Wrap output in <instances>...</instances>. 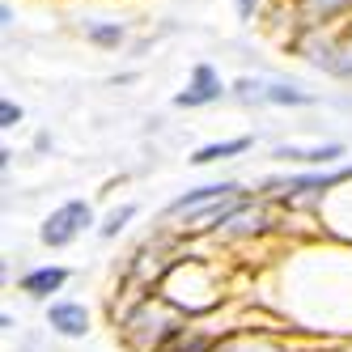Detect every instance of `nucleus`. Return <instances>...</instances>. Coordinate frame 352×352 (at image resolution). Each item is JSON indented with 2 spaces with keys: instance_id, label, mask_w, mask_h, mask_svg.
I'll use <instances>...</instances> for the list:
<instances>
[{
  "instance_id": "obj_1",
  "label": "nucleus",
  "mask_w": 352,
  "mask_h": 352,
  "mask_svg": "<svg viewBox=\"0 0 352 352\" xmlns=\"http://www.w3.org/2000/svg\"><path fill=\"white\" fill-rule=\"evenodd\" d=\"M85 225H94V208L85 204V199H68V204H60L52 217L43 221V230H38V238L47 242V246H68L72 238H77Z\"/></svg>"
},
{
  "instance_id": "obj_2",
  "label": "nucleus",
  "mask_w": 352,
  "mask_h": 352,
  "mask_svg": "<svg viewBox=\"0 0 352 352\" xmlns=\"http://www.w3.org/2000/svg\"><path fill=\"white\" fill-rule=\"evenodd\" d=\"M238 183H208V187H195V191H187V195H179L170 204V217H195L199 208H217V204H230V199H238Z\"/></svg>"
},
{
  "instance_id": "obj_3",
  "label": "nucleus",
  "mask_w": 352,
  "mask_h": 352,
  "mask_svg": "<svg viewBox=\"0 0 352 352\" xmlns=\"http://www.w3.org/2000/svg\"><path fill=\"white\" fill-rule=\"evenodd\" d=\"M217 98H221V77L208 64H199L191 72V85L174 98V107H204V102H217Z\"/></svg>"
},
{
  "instance_id": "obj_4",
  "label": "nucleus",
  "mask_w": 352,
  "mask_h": 352,
  "mask_svg": "<svg viewBox=\"0 0 352 352\" xmlns=\"http://www.w3.org/2000/svg\"><path fill=\"white\" fill-rule=\"evenodd\" d=\"M47 322H52V331H60L68 340H81L89 331V310L77 306V301H56V306L47 310Z\"/></svg>"
},
{
  "instance_id": "obj_5",
  "label": "nucleus",
  "mask_w": 352,
  "mask_h": 352,
  "mask_svg": "<svg viewBox=\"0 0 352 352\" xmlns=\"http://www.w3.org/2000/svg\"><path fill=\"white\" fill-rule=\"evenodd\" d=\"M238 94H246V98H263V102H276V107H306V102H310V94L289 89V85H250V81H242Z\"/></svg>"
},
{
  "instance_id": "obj_6",
  "label": "nucleus",
  "mask_w": 352,
  "mask_h": 352,
  "mask_svg": "<svg viewBox=\"0 0 352 352\" xmlns=\"http://www.w3.org/2000/svg\"><path fill=\"white\" fill-rule=\"evenodd\" d=\"M221 344L208 336V331H199V327H179V331H174L157 352H217Z\"/></svg>"
},
{
  "instance_id": "obj_7",
  "label": "nucleus",
  "mask_w": 352,
  "mask_h": 352,
  "mask_svg": "<svg viewBox=\"0 0 352 352\" xmlns=\"http://www.w3.org/2000/svg\"><path fill=\"white\" fill-rule=\"evenodd\" d=\"M68 280V272L64 267H38V272H26L21 276V293H30V297H52L60 293Z\"/></svg>"
},
{
  "instance_id": "obj_8",
  "label": "nucleus",
  "mask_w": 352,
  "mask_h": 352,
  "mask_svg": "<svg viewBox=\"0 0 352 352\" xmlns=\"http://www.w3.org/2000/svg\"><path fill=\"white\" fill-rule=\"evenodd\" d=\"M276 157H293V162H310V166H327V162H336L344 157V144H322V148H293V144H280L276 148Z\"/></svg>"
},
{
  "instance_id": "obj_9",
  "label": "nucleus",
  "mask_w": 352,
  "mask_h": 352,
  "mask_svg": "<svg viewBox=\"0 0 352 352\" xmlns=\"http://www.w3.org/2000/svg\"><path fill=\"white\" fill-rule=\"evenodd\" d=\"M250 140L238 136V140H221V144H204V148H195V166H208V162H221V157H234V153H246Z\"/></svg>"
},
{
  "instance_id": "obj_10",
  "label": "nucleus",
  "mask_w": 352,
  "mask_h": 352,
  "mask_svg": "<svg viewBox=\"0 0 352 352\" xmlns=\"http://www.w3.org/2000/svg\"><path fill=\"white\" fill-rule=\"evenodd\" d=\"M217 352H285V348L272 344V340H230V344H221Z\"/></svg>"
},
{
  "instance_id": "obj_11",
  "label": "nucleus",
  "mask_w": 352,
  "mask_h": 352,
  "mask_svg": "<svg viewBox=\"0 0 352 352\" xmlns=\"http://www.w3.org/2000/svg\"><path fill=\"white\" fill-rule=\"evenodd\" d=\"M132 217H136V208H132V204H123V208H115V212L107 217V225H102V238H115V234H119V230H123V225H128Z\"/></svg>"
},
{
  "instance_id": "obj_12",
  "label": "nucleus",
  "mask_w": 352,
  "mask_h": 352,
  "mask_svg": "<svg viewBox=\"0 0 352 352\" xmlns=\"http://www.w3.org/2000/svg\"><path fill=\"white\" fill-rule=\"evenodd\" d=\"M89 38L102 43V47H119V43H123V30H119V26H94Z\"/></svg>"
},
{
  "instance_id": "obj_13",
  "label": "nucleus",
  "mask_w": 352,
  "mask_h": 352,
  "mask_svg": "<svg viewBox=\"0 0 352 352\" xmlns=\"http://www.w3.org/2000/svg\"><path fill=\"white\" fill-rule=\"evenodd\" d=\"M17 123H21V107L0 102V128H17Z\"/></svg>"
},
{
  "instance_id": "obj_14",
  "label": "nucleus",
  "mask_w": 352,
  "mask_h": 352,
  "mask_svg": "<svg viewBox=\"0 0 352 352\" xmlns=\"http://www.w3.org/2000/svg\"><path fill=\"white\" fill-rule=\"evenodd\" d=\"M306 5H310L314 13H322V17H327V13H336V9H344L348 0H306Z\"/></svg>"
},
{
  "instance_id": "obj_15",
  "label": "nucleus",
  "mask_w": 352,
  "mask_h": 352,
  "mask_svg": "<svg viewBox=\"0 0 352 352\" xmlns=\"http://www.w3.org/2000/svg\"><path fill=\"white\" fill-rule=\"evenodd\" d=\"M238 13H242V17H250V13H255V0H238Z\"/></svg>"
}]
</instances>
